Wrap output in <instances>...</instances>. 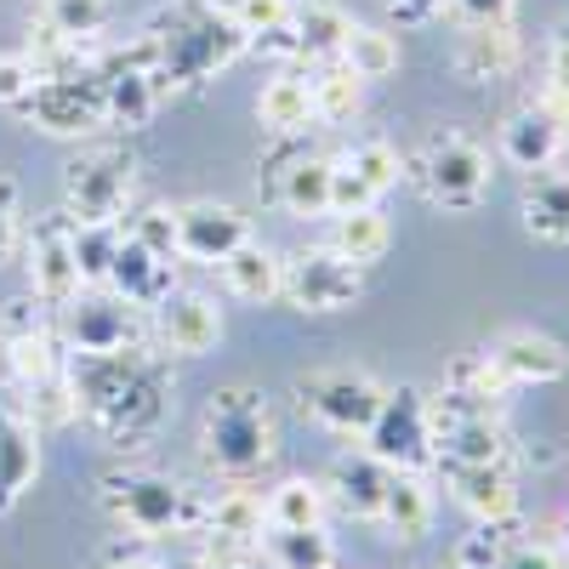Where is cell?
<instances>
[{
  "instance_id": "cell-1",
  "label": "cell",
  "mask_w": 569,
  "mask_h": 569,
  "mask_svg": "<svg viewBox=\"0 0 569 569\" xmlns=\"http://www.w3.org/2000/svg\"><path fill=\"white\" fill-rule=\"evenodd\" d=\"M74 416L114 450H142L171 416V359L160 348L69 353Z\"/></svg>"
},
{
  "instance_id": "cell-2",
  "label": "cell",
  "mask_w": 569,
  "mask_h": 569,
  "mask_svg": "<svg viewBox=\"0 0 569 569\" xmlns=\"http://www.w3.org/2000/svg\"><path fill=\"white\" fill-rule=\"evenodd\" d=\"M240 52H246V34L233 29L228 12L211 7V0H171V7H160L126 40V58H137L154 74L160 98L206 91Z\"/></svg>"
},
{
  "instance_id": "cell-3",
  "label": "cell",
  "mask_w": 569,
  "mask_h": 569,
  "mask_svg": "<svg viewBox=\"0 0 569 569\" xmlns=\"http://www.w3.org/2000/svg\"><path fill=\"white\" fill-rule=\"evenodd\" d=\"M98 507L109 512V525L137 541H200L211 525V501L200 490H188L182 479L142 461H114L98 472Z\"/></svg>"
},
{
  "instance_id": "cell-4",
  "label": "cell",
  "mask_w": 569,
  "mask_h": 569,
  "mask_svg": "<svg viewBox=\"0 0 569 569\" xmlns=\"http://www.w3.org/2000/svg\"><path fill=\"white\" fill-rule=\"evenodd\" d=\"M200 461L222 485H251L279 461V416L273 399L251 382L217 388L200 410Z\"/></svg>"
},
{
  "instance_id": "cell-5",
  "label": "cell",
  "mask_w": 569,
  "mask_h": 569,
  "mask_svg": "<svg viewBox=\"0 0 569 569\" xmlns=\"http://www.w3.org/2000/svg\"><path fill=\"white\" fill-rule=\"evenodd\" d=\"M405 177H410V188L427 206L467 217V211H479L485 194H490V154H485L479 137H467L456 126H433L410 149Z\"/></svg>"
},
{
  "instance_id": "cell-6",
  "label": "cell",
  "mask_w": 569,
  "mask_h": 569,
  "mask_svg": "<svg viewBox=\"0 0 569 569\" xmlns=\"http://www.w3.org/2000/svg\"><path fill=\"white\" fill-rule=\"evenodd\" d=\"M0 359H7L12 376V393H29L40 382L69 370V348H63V330L52 325V308H46L34 291L0 302Z\"/></svg>"
},
{
  "instance_id": "cell-7",
  "label": "cell",
  "mask_w": 569,
  "mask_h": 569,
  "mask_svg": "<svg viewBox=\"0 0 569 569\" xmlns=\"http://www.w3.org/2000/svg\"><path fill=\"white\" fill-rule=\"evenodd\" d=\"M137 194V154L126 142H91L63 166V211L74 222H120Z\"/></svg>"
},
{
  "instance_id": "cell-8",
  "label": "cell",
  "mask_w": 569,
  "mask_h": 569,
  "mask_svg": "<svg viewBox=\"0 0 569 569\" xmlns=\"http://www.w3.org/2000/svg\"><path fill=\"white\" fill-rule=\"evenodd\" d=\"M18 114H23L34 131H46V137H98V131L109 126V109H103V69H98V63H80V69L40 74Z\"/></svg>"
},
{
  "instance_id": "cell-9",
  "label": "cell",
  "mask_w": 569,
  "mask_h": 569,
  "mask_svg": "<svg viewBox=\"0 0 569 569\" xmlns=\"http://www.w3.org/2000/svg\"><path fill=\"white\" fill-rule=\"evenodd\" d=\"M433 399V461H512V433L496 399L467 393H427Z\"/></svg>"
},
{
  "instance_id": "cell-10",
  "label": "cell",
  "mask_w": 569,
  "mask_h": 569,
  "mask_svg": "<svg viewBox=\"0 0 569 569\" xmlns=\"http://www.w3.org/2000/svg\"><path fill=\"white\" fill-rule=\"evenodd\" d=\"M365 450L388 461L393 472H427L433 467V399L421 388H393L376 405L365 427Z\"/></svg>"
},
{
  "instance_id": "cell-11",
  "label": "cell",
  "mask_w": 569,
  "mask_h": 569,
  "mask_svg": "<svg viewBox=\"0 0 569 569\" xmlns=\"http://www.w3.org/2000/svg\"><path fill=\"white\" fill-rule=\"evenodd\" d=\"M388 388H376L365 370L353 365H325V370H308L297 376V405L308 421H319L325 433L337 439H365V427L376 416V405H382Z\"/></svg>"
},
{
  "instance_id": "cell-12",
  "label": "cell",
  "mask_w": 569,
  "mask_h": 569,
  "mask_svg": "<svg viewBox=\"0 0 569 569\" xmlns=\"http://www.w3.org/2000/svg\"><path fill=\"white\" fill-rule=\"evenodd\" d=\"M353 34V18L337 7V0H291V18H284L273 34L251 40L262 58H279V63H342V46Z\"/></svg>"
},
{
  "instance_id": "cell-13",
  "label": "cell",
  "mask_w": 569,
  "mask_h": 569,
  "mask_svg": "<svg viewBox=\"0 0 569 569\" xmlns=\"http://www.w3.org/2000/svg\"><path fill=\"white\" fill-rule=\"evenodd\" d=\"M279 297L302 313H342L365 297V268L348 262L342 251H330V246H308L297 257H284Z\"/></svg>"
},
{
  "instance_id": "cell-14",
  "label": "cell",
  "mask_w": 569,
  "mask_h": 569,
  "mask_svg": "<svg viewBox=\"0 0 569 569\" xmlns=\"http://www.w3.org/2000/svg\"><path fill=\"white\" fill-rule=\"evenodd\" d=\"M23 257H29V291L52 313H63L86 291L80 262H74V217L69 211L34 217V228H23Z\"/></svg>"
},
{
  "instance_id": "cell-15",
  "label": "cell",
  "mask_w": 569,
  "mask_h": 569,
  "mask_svg": "<svg viewBox=\"0 0 569 569\" xmlns=\"http://www.w3.org/2000/svg\"><path fill=\"white\" fill-rule=\"evenodd\" d=\"M149 342V325L142 308L109 297H74L63 308V348L69 353H120V348H142Z\"/></svg>"
},
{
  "instance_id": "cell-16",
  "label": "cell",
  "mask_w": 569,
  "mask_h": 569,
  "mask_svg": "<svg viewBox=\"0 0 569 569\" xmlns=\"http://www.w3.org/2000/svg\"><path fill=\"white\" fill-rule=\"evenodd\" d=\"M445 490L456 496L461 512H472V525H507L518 518V479L512 461H433Z\"/></svg>"
},
{
  "instance_id": "cell-17",
  "label": "cell",
  "mask_w": 569,
  "mask_h": 569,
  "mask_svg": "<svg viewBox=\"0 0 569 569\" xmlns=\"http://www.w3.org/2000/svg\"><path fill=\"white\" fill-rule=\"evenodd\" d=\"M149 337H154V348L166 359H200V353H211L222 342V308L206 291H171L154 308Z\"/></svg>"
},
{
  "instance_id": "cell-18",
  "label": "cell",
  "mask_w": 569,
  "mask_h": 569,
  "mask_svg": "<svg viewBox=\"0 0 569 569\" xmlns=\"http://www.w3.org/2000/svg\"><path fill=\"white\" fill-rule=\"evenodd\" d=\"M40 479V427L12 388H0V512H12Z\"/></svg>"
},
{
  "instance_id": "cell-19",
  "label": "cell",
  "mask_w": 569,
  "mask_h": 569,
  "mask_svg": "<svg viewBox=\"0 0 569 569\" xmlns=\"http://www.w3.org/2000/svg\"><path fill=\"white\" fill-rule=\"evenodd\" d=\"M485 359H490V370L507 382V393H518V388H541V382H558V376L569 370V353H563V342H552L547 330H501V337L485 348Z\"/></svg>"
},
{
  "instance_id": "cell-20",
  "label": "cell",
  "mask_w": 569,
  "mask_h": 569,
  "mask_svg": "<svg viewBox=\"0 0 569 569\" xmlns=\"http://www.w3.org/2000/svg\"><path fill=\"white\" fill-rule=\"evenodd\" d=\"M246 240H251V222L240 217V206H222V200L177 206V251H182V262L217 268L233 246H246Z\"/></svg>"
},
{
  "instance_id": "cell-21",
  "label": "cell",
  "mask_w": 569,
  "mask_h": 569,
  "mask_svg": "<svg viewBox=\"0 0 569 569\" xmlns=\"http://www.w3.org/2000/svg\"><path fill=\"white\" fill-rule=\"evenodd\" d=\"M330 188H337V160L308 154V149H291V154L268 171V200H273L279 211L302 217V222L330 217Z\"/></svg>"
},
{
  "instance_id": "cell-22",
  "label": "cell",
  "mask_w": 569,
  "mask_h": 569,
  "mask_svg": "<svg viewBox=\"0 0 569 569\" xmlns=\"http://www.w3.org/2000/svg\"><path fill=\"white\" fill-rule=\"evenodd\" d=\"M109 291L142 313H154L171 291H177V262L149 251L137 233H120V251H114V268H109Z\"/></svg>"
},
{
  "instance_id": "cell-23",
  "label": "cell",
  "mask_w": 569,
  "mask_h": 569,
  "mask_svg": "<svg viewBox=\"0 0 569 569\" xmlns=\"http://www.w3.org/2000/svg\"><path fill=\"white\" fill-rule=\"evenodd\" d=\"M388 479H393L388 461H376L370 450H342L325 472V501H337L348 518L376 525V518H382V501H388Z\"/></svg>"
},
{
  "instance_id": "cell-24",
  "label": "cell",
  "mask_w": 569,
  "mask_h": 569,
  "mask_svg": "<svg viewBox=\"0 0 569 569\" xmlns=\"http://www.w3.org/2000/svg\"><path fill=\"white\" fill-rule=\"evenodd\" d=\"M98 69H103V109H109V126H120V131H142V126L154 120V109L166 103V98H160V86H154V74L142 69L137 58H126V52L103 58Z\"/></svg>"
},
{
  "instance_id": "cell-25",
  "label": "cell",
  "mask_w": 569,
  "mask_h": 569,
  "mask_svg": "<svg viewBox=\"0 0 569 569\" xmlns=\"http://www.w3.org/2000/svg\"><path fill=\"white\" fill-rule=\"evenodd\" d=\"M518 69V34L512 23H467L456 46V74L467 86H496Z\"/></svg>"
},
{
  "instance_id": "cell-26",
  "label": "cell",
  "mask_w": 569,
  "mask_h": 569,
  "mask_svg": "<svg viewBox=\"0 0 569 569\" xmlns=\"http://www.w3.org/2000/svg\"><path fill=\"white\" fill-rule=\"evenodd\" d=\"M569 149V142L558 137V126L547 120V109L536 103V109H518L507 126H501V160L512 166V171H547V166H558V154Z\"/></svg>"
},
{
  "instance_id": "cell-27",
  "label": "cell",
  "mask_w": 569,
  "mask_h": 569,
  "mask_svg": "<svg viewBox=\"0 0 569 569\" xmlns=\"http://www.w3.org/2000/svg\"><path fill=\"white\" fill-rule=\"evenodd\" d=\"M518 217L536 240L547 246H569V171H530L525 194H518Z\"/></svg>"
},
{
  "instance_id": "cell-28",
  "label": "cell",
  "mask_w": 569,
  "mask_h": 569,
  "mask_svg": "<svg viewBox=\"0 0 569 569\" xmlns=\"http://www.w3.org/2000/svg\"><path fill=\"white\" fill-rule=\"evenodd\" d=\"M257 120L273 131V137H302L313 120V80L302 69H279L262 91H257Z\"/></svg>"
},
{
  "instance_id": "cell-29",
  "label": "cell",
  "mask_w": 569,
  "mask_h": 569,
  "mask_svg": "<svg viewBox=\"0 0 569 569\" xmlns=\"http://www.w3.org/2000/svg\"><path fill=\"white\" fill-rule=\"evenodd\" d=\"M217 268H222L228 297H240V302H273V297H279L284 257H279V251H268L262 240H246V246H233Z\"/></svg>"
},
{
  "instance_id": "cell-30",
  "label": "cell",
  "mask_w": 569,
  "mask_h": 569,
  "mask_svg": "<svg viewBox=\"0 0 569 569\" xmlns=\"http://www.w3.org/2000/svg\"><path fill=\"white\" fill-rule=\"evenodd\" d=\"M376 525H382L393 541H421L427 536V525H433V490L421 485V472H393Z\"/></svg>"
},
{
  "instance_id": "cell-31",
  "label": "cell",
  "mask_w": 569,
  "mask_h": 569,
  "mask_svg": "<svg viewBox=\"0 0 569 569\" xmlns=\"http://www.w3.org/2000/svg\"><path fill=\"white\" fill-rule=\"evenodd\" d=\"M262 563L268 569H337V541L325 536V525L262 530Z\"/></svg>"
},
{
  "instance_id": "cell-32",
  "label": "cell",
  "mask_w": 569,
  "mask_h": 569,
  "mask_svg": "<svg viewBox=\"0 0 569 569\" xmlns=\"http://www.w3.org/2000/svg\"><path fill=\"white\" fill-rule=\"evenodd\" d=\"M393 246V228L382 217V206H359V211H337V233H330V251H342L348 262L370 268L382 262Z\"/></svg>"
},
{
  "instance_id": "cell-33",
  "label": "cell",
  "mask_w": 569,
  "mask_h": 569,
  "mask_svg": "<svg viewBox=\"0 0 569 569\" xmlns=\"http://www.w3.org/2000/svg\"><path fill=\"white\" fill-rule=\"evenodd\" d=\"M359 188H365V200H382L388 188H399V177H405V160H399V149L393 142H382V137H359L353 149L337 160Z\"/></svg>"
},
{
  "instance_id": "cell-34",
  "label": "cell",
  "mask_w": 569,
  "mask_h": 569,
  "mask_svg": "<svg viewBox=\"0 0 569 569\" xmlns=\"http://www.w3.org/2000/svg\"><path fill=\"white\" fill-rule=\"evenodd\" d=\"M365 109V80L348 63H325L313 74V120L319 126H353Z\"/></svg>"
},
{
  "instance_id": "cell-35",
  "label": "cell",
  "mask_w": 569,
  "mask_h": 569,
  "mask_svg": "<svg viewBox=\"0 0 569 569\" xmlns=\"http://www.w3.org/2000/svg\"><path fill=\"white\" fill-rule=\"evenodd\" d=\"M262 507H268V530L325 525V485H313V479H284L279 490L262 496Z\"/></svg>"
},
{
  "instance_id": "cell-36",
  "label": "cell",
  "mask_w": 569,
  "mask_h": 569,
  "mask_svg": "<svg viewBox=\"0 0 569 569\" xmlns=\"http://www.w3.org/2000/svg\"><path fill=\"white\" fill-rule=\"evenodd\" d=\"M120 251V222H74V262H80V284H109Z\"/></svg>"
},
{
  "instance_id": "cell-37",
  "label": "cell",
  "mask_w": 569,
  "mask_h": 569,
  "mask_svg": "<svg viewBox=\"0 0 569 569\" xmlns=\"http://www.w3.org/2000/svg\"><path fill=\"white\" fill-rule=\"evenodd\" d=\"M342 63H348L359 80H388V74L399 69V40L382 34V29H359V23H353V34H348V46H342Z\"/></svg>"
},
{
  "instance_id": "cell-38",
  "label": "cell",
  "mask_w": 569,
  "mask_h": 569,
  "mask_svg": "<svg viewBox=\"0 0 569 569\" xmlns=\"http://www.w3.org/2000/svg\"><path fill=\"white\" fill-rule=\"evenodd\" d=\"M206 530H228V536L262 541V530H268V507H262V496H257V490L233 485L228 496H217V501H211V525H206Z\"/></svg>"
},
{
  "instance_id": "cell-39",
  "label": "cell",
  "mask_w": 569,
  "mask_h": 569,
  "mask_svg": "<svg viewBox=\"0 0 569 569\" xmlns=\"http://www.w3.org/2000/svg\"><path fill=\"white\" fill-rule=\"evenodd\" d=\"M512 541H518L512 518H507V525H472V536H461L450 569H501V558H507Z\"/></svg>"
},
{
  "instance_id": "cell-40",
  "label": "cell",
  "mask_w": 569,
  "mask_h": 569,
  "mask_svg": "<svg viewBox=\"0 0 569 569\" xmlns=\"http://www.w3.org/2000/svg\"><path fill=\"white\" fill-rule=\"evenodd\" d=\"M445 388H450V393H467V399H496V405H507V382L490 370L485 353H461V359L445 370Z\"/></svg>"
},
{
  "instance_id": "cell-41",
  "label": "cell",
  "mask_w": 569,
  "mask_h": 569,
  "mask_svg": "<svg viewBox=\"0 0 569 569\" xmlns=\"http://www.w3.org/2000/svg\"><path fill=\"white\" fill-rule=\"evenodd\" d=\"M228 23L246 34V46L251 40H262V34H273L284 18H291V0H228Z\"/></svg>"
},
{
  "instance_id": "cell-42",
  "label": "cell",
  "mask_w": 569,
  "mask_h": 569,
  "mask_svg": "<svg viewBox=\"0 0 569 569\" xmlns=\"http://www.w3.org/2000/svg\"><path fill=\"white\" fill-rule=\"evenodd\" d=\"M262 558V541L228 536V530H206L200 536V569H251Z\"/></svg>"
},
{
  "instance_id": "cell-43",
  "label": "cell",
  "mask_w": 569,
  "mask_h": 569,
  "mask_svg": "<svg viewBox=\"0 0 569 569\" xmlns=\"http://www.w3.org/2000/svg\"><path fill=\"white\" fill-rule=\"evenodd\" d=\"M23 251V188L18 177L0 171V268Z\"/></svg>"
},
{
  "instance_id": "cell-44",
  "label": "cell",
  "mask_w": 569,
  "mask_h": 569,
  "mask_svg": "<svg viewBox=\"0 0 569 569\" xmlns=\"http://www.w3.org/2000/svg\"><path fill=\"white\" fill-rule=\"evenodd\" d=\"M131 233L149 251H160V257H171V262H182V251H177V211L171 206H149L137 222H131Z\"/></svg>"
},
{
  "instance_id": "cell-45",
  "label": "cell",
  "mask_w": 569,
  "mask_h": 569,
  "mask_svg": "<svg viewBox=\"0 0 569 569\" xmlns=\"http://www.w3.org/2000/svg\"><path fill=\"white\" fill-rule=\"evenodd\" d=\"M34 80H40V69L29 63V52H0V109H23Z\"/></svg>"
},
{
  "instance_id": "cell-46",
  "label": "cell",
  "mask_w": 569,
  "mask_h": 569,
  "mask_svg": "<svg viewBox=\"0 0 569 569\" xmlns=\"http://www.w3.org/2000/svg\"><path fill=\"white\" fill-rule=\"evenodd\" d=\"M103 569H166V558L154 552V541L114 536V541L103 547Z\"/></svg>"
},
{
  "instance_id": "cell-47",
  "label": "cell",
  "mask_w": 569,
  "mask_h": 569,
  "mask_svg": "<svg viewBox=\"0 0 569 569\" xmlns=\"http://www.w3.org/2000/svg\"><path fill=\"white\" fill-rule=\"evenodd\" d=\"M445 7H450L461 23H512L518 0H445Z\"/></svg>"
},
{
  "instance_id": "cell-48",
  "label": "cell",
  "mask_w": 569,
  "mask_h": 569,
  "mask_svg": "<svg viewBox=\"0 0 569 569\" xmlns=\"http://www.w3.org/2000/svg\"><path fill=\"white\" fill-rule=\"evenodd\" d=\"M547 80L552 86H569V12L552 23V34H547Z\"/></svg>"
},
{
  "instance_id": "cell-49",
  "label": "cell",
  "mask_w": 569,
  "mask_h": 569,
  "mask_svg": "<svg viewBox=\"0 0 569 569\" xmlns=\"http://www.w3.org/2000/svg\"><path fill=\"white\" fill-rule=\"evenodd\" d=\"M382 7L399 29H421V23H433L445 12V0H382Z\"/></svg>"
},
{
  "instance_id": "cell-50",
  "label": "cell",
  "mask_w": 569,
  "mask_h": 569,
  "mask_svg": "<svg viewBox=\"0 0 569 569\" xmlns=\"http://www.w3.org/2000/svg\"><path fill=\"white\" fill-rule=\"evenodd\" d=\"M541 109H547V120L558 126V137L569 142V86H552V80H547V86H541Z\"/></svg>"
},
{
  "instance_id": "cell-51",
  "label": "cell",
  "mask_w": 569,
  "mask_h": 569,
  "mask_svg": "<svg viewBox=\"0 0 569 569\" xmlns=\"http://www.w3.org/2000/svg\"><path fill=\"white\" fill-rule=\"evenodd\" d=\"M563 536H569V507H563Z\"/></svg>"
},
{
  "instance_id": "cell-52",
  "label": "cell",
  "mask_w": 569,
  "mask_h": 569,
  "mask_svg": "<svg viewBox=\"0 0 569 569\" xmlns=\"http://www.w3.org/2000/svg\"><path fill=\"white\" fill-rule=\"evenodd\" d=\"M211 7H228V0H211Z\"/></svg>"
}]
</instances>
